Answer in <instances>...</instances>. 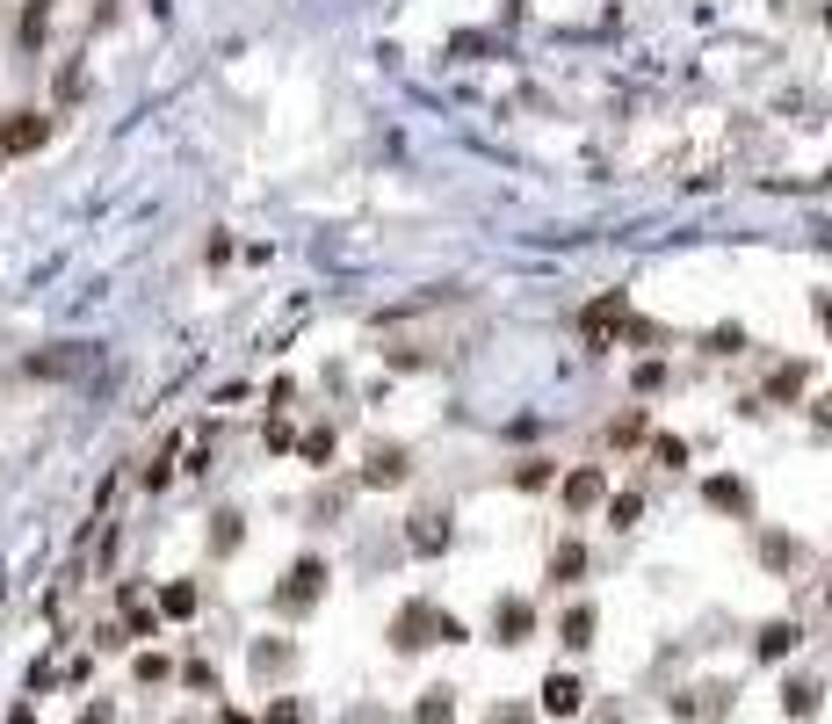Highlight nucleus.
I'll return each instance as SVG.
<instances>
[{"instance_id":"1","label":"nucleus","mask_w":832,"mask_h":724,"mask_svg":"<svg viewBox=\"0 0 832 724\" xmlns=\"http://www.w3.org/2000/svg\"><path fill=\"white\" fill-rule=\"evenodd\" d=\"M427 645H464V623L435 601H406L391 616V652H427Z\"/></svg>"},{"instance_id":"2","label":"nucleus","mask_w":832,"mask_h":724,"mask_svg":"<svg viewBox=\"0 0 832 724\" xmlns=\"http://www.w3.org/2000/svg\"><path fill=\"white\" fill-rule=\"evenodd\" d=\"M326 580H333L326 558H297V565L283 572V587L268 594V609H275V616H312L319 601H326Z\"/></svg>"},{"instance_id":"3","label":"nucleus","mask_w":832,"mask_h":724,"mask_svg":"<svg viewBox=\"0 0 832 724\" xmlns=\"http://www.w3.org/2000/svg\"><path fill=\"white\" fill-rule=\"evenodd\" d=\"M529 638H536V601L500 594L492 601V645H529Z\"/></svg>"},{"instance_id":"4","label":"nucleus","mask_w":832,"mask_h":724,"mask_svg":"<svg viewBox=\"0 0 832 724\" xmlns=\"http://www.w3.org/2000/svg\"><path fill=\"white\" fill-rule=\"evenodd\" d=\"M558 500L572 507V515H587V507H601V500H608V471H601V464H579V471H565Z\"/></svg>"},{"instance_id":"5","label":"nucleus","mask_w":832,"mask_h":724,"mask_svg":"<svg viewBox=\"0 0 832 724\" xmlns=\"http://www.w3.org/2000/svg\"><path fill=\"white\" fill-rule=\"evenodd\" d=\"M536 703H543V717H579V710H587V688H579L572 674H543Z\"/></svg>"},{"instance_id":"6","label":"nucleus","mask_w":832,"mask_h":724,"mask_svg":"<svg viewBox=\"0 0 832 724\" xmlns=\"http://www.w3.org/2000/svg\"><path fill=\"white\" fill-rule=\"evenodd\" d=\"M796 645H804V623H796V616H775V623H760V638H753V652L767 659V667H775V659H789Z\"/></svg>"},{"instance_id":"7","label":"nucleus","mask_w":832,"mask_h":724,"mask_svg":"<svg viewBox=\"0 0 832 724\" xmlns=\"http://www.w3.org/2000/svg\"><path fill=\"white\" fill-rule=\"evenodd\" d=\"M449 507H427V515H413V529H406V543H413V551L420 558H435V551H449Z\"/></svg>"},{"instance_id":"8","label":"nucleus","mask_w":832,"mask_h":724,"mask_svg":"<svg viewBox=\"0 0 832 724\" xmlns=\"http://www.w3.org/2000/svg\"><path fill=\"white\" fill-rule=\"evenodd\" d=\"M406 449H398V442H377V449H369V464H362V486H406Z\"/></svg>"},{"instance_id":"9","label":"nucleus","mask_w":832,"mask_h":724,"mask_svg":"<svg viewBox=\"0 0 832 724\" xmlns=\"http://www.w3.org/2000/svg\"><path fill=\"white\" fill-rule=\"evenodd\" d=\"M51 138V124L37 109H22V116H8V124H0V153H37V145Z\"/></svg>"},{"instance_id":"10","label":"nucleus","mask_w":832,"mask_h":724,"mask_svg":"<svg viewBox=\"0 0 832 724\" xmlns=\"http://www.w3.org/2000/svg\"><path fill=\"white\" fill-rule=\"evenodd\" d=\"M702 500H710L717 515H753V486H746V478H710Z\"/></svg>"},{"instance_id":"11","label":"nucleus","mask_w":832,"mask_h":724,"mask_svg":"<svg viewBox=\"0 0 832 724\" xmlns=\"http://www.w3.org/2000/svg\"><path fill=\"white\" fill-rule=\"evenodd\" d=\"M550 580L558 587H572V580H587V543H550Z\"/></svg>"},{"instance_id":"12","label":"nucleus","mask_w":832,"mask_h":724,"mask_svg":"<svg viewBox=\"0 0 832 724\" xmlns=\"http://www.w3.org/2000/svg\"><path fill=\"white\" fill-rule=\"evenodd\" d=\"M246 659H254V674L268 681V674H290V667H297V645H290V638H261Z\"/></svg>"},{"instance_id":"13","label":"nucleus","mask_w":832,"mask_h":724,"mask_svg":"<svg viewBox=\"0 0 832 724\" xmlns=\"http://www.w3.org/2000/svg\"><path fill=\"white\" fill-rule=\"evenodd\" d=\"M594 630H601V616L587 609V601H579V609H565V623H558V638H565L572 652H587V645H594Z\"/></svg>"},{"instance_id":"14","label":"nucleus","mask_w":832,"mask_h":724,"mask_svg":"<svg viewBox=\"0 0 832 724\" xmlns=\"http://www.w3.org/2000/svg\"><path fill=\"white\" fill-rule=\"evenodd\" d=\"M782 710L789 717H818L825 710V688L818 681H782Z\"/></svg>"},{"instance_id":"15","label":"nucleus","mask_w":832,"mask_h":724,"mask_svg":"<svg viewBox=\"0 0 832 724\" xmlns=\"http://www.w3.org/2000/svg\"><path fill=\"white\" fill-rule=\"evenodd\" d=\"M760 558L775 565V572H796V565H804V543H796V536H760Z\"/></svg>"},{"instance_id":"16","label":"nucleus","mask_w":832,"mask_h":724,"mask_svg":"<svg viewBox=\"0 0 832 724\" xmlns=\"http://www.w3.org/2000/svg\"><path fill=\"white\" fill-rule=\"evenodd\" d=\"M413 717H420V724H449V717H456V688H427V696L413 703Z\"/></svg>"},{"instance_id":"17","label":"nucleus","mask_w":832,"mask_h":724,"mask_svg":"<svg viewBox=\"0 0 832 724\" xmlns=\"http://www.w3.org/2000/svg\"><path fill=\"white\" fill-rule=\"evenodd\" d=\"M261 724H312V703H304V696H275L261 710Z\"/></svg>"},{"instance_id":"18","label":"nucleus","mask_w":832,"mask_h":724,"mask_svg":"<svg viewBox=\"0 0 832 724\" xmlns=\"http://www.w3.org/2000/svg\"><path fill=\"white\" fill-rule=\"evenodd\" d=\"M160 616H174V623H181V616H196V580H174V587L160 594Z\"/></svg>"},{"instance_id":"19","label":"nucleus","mask_w":832,"mask_h":724,"mask_svg":"<svg viewBox=\"0 0 832 724\" xmlns=\"http://www.w3.org/2000/svg\"><path fill=\"white\" fill-rule=\"evenodd\" d=\"M550 478H558V464H550V457H529V464L514 471V486H521V493H543Z\"/></svg>"},{"instance_id":"20","label":"nucleus","mask_w":832,"mask_h":724,"mask_svg":"<svg viewBox=\"0 0 832 724\" xmlns=\"http://www.w3.org/2000/svg\"><path fill=\"white\" fill-rule=\"evenodd\" d=\"M637 515H644V500H637V493H608V522H615V529H630Z\"/></svg>"},{"instance_id":"21","label":"nucleus","mask_w":832,"mask_h":724,"mask_svg":"<svg viewBox=\"0 0 832 724\" xmlns=\"http://www.w3.org/2000/svg\"><path fill=\"white\" fill-rule=\"evenodd\" d=\"M210 551H218V558L239 551V515H218V536H210Z\"/></svg>"},{"instance_id":"22","label":"nucleus","mask_w":832,"mask_h":724,"mask_svg":"<svg viewBox=\"0 0 832 724\" xmlns=\"http://www.w3.org/2000/svg\"><path fill=\"white\" fill-rule=\"evenodd\" d=\"M181 681L203 688V696H218V674H210V659H189V667H181Z\"/></svg>"},{"instance_id":"23","label":"nucleus","mask_w":832,"mask_h":724,"mask_svg":"<svg viewBox=\"0 0 832 724\" xmlns=\"http://www.w3.org/2000/svg\"><path fill=\"white\" fill-rule=\"evenodd\" d=\"M804 377H811L804 362H789V370H775V399H796V391H804Z\"/></svg>"},{"instance_id":"24","label":"nucleus","mask_w":832,"mask_h":724,"mask_svg":"<svg viewBox=\"0 0 832 724\" xmlns=\"http://www.w3.org/2000/svg\"><path fill=\"white\" fill-rule=\"evenodd\" d=\"M44 22H51V8H44V0H29V15H22V44H37V37H44Z\"/></svg>"},{"instance_id":"25","label":"nucleus","mask_w":832,"mask_h":724,"mask_svg":"<svg viewBox=\"0 0 832 724\" xmlns=\"http://www.w3.org/2000/svg\"><path fill=\"white\" fill-rule=\"evenodd\" d=\"M652 449H659V464H673V471H681V464H688V442H681V435H659Z\"/></svg>"},{"instance_id":"26","label":"nucleus","mask_w":832,"mask_h":724,"mask_svg":"<svg viewBox=\"0 0 832 724\" xmlns=\"http://www.w3.org/2000/svg\"><path fill=\"white\" fill-rule=\"evenodd\" d=\"M304 457H312V464H326V457H333V428H319V435H304Z\"/></svg>"},{"instance_id":"27","label":"nucleus","mask_w":832,"mask_h":724,"mask_svg":"<svg viewBox=\"0 0 832 724\" xmlns=\"http://www.w3.org/2000/svg\"><path fill=\"white\" fill-rule=\"evenodd\" d=\"M710 348H717V355H738V348H746V334H738V326H717Z\"/></svg>"},{"instance_id":"28","label":"nucleus","mask_w":832,"mask_h":724,"mask_svg":"<svg viewBox=\"0 0 832 724\" xmlns=\"http://www.w3.org/2000/svg\"><path fill=\"white\" fill-rule=\"evenodd\" d=\"M167 674H174V667H167L160 652H145V659H138V681H167Z\"/></svg>"},{"instance_id":"29","label":"nucleus","mask_w":832,"mask_h":724,"mask_svg":"<svg viewBox=\"0 0 832 724\" xmlns=\"http://www.w3.org/2000/svg\"><path fill=\"white\" fill-rule=\"evenodd\" d=\"M637 435H644V420H637V413H623V420L608 428V442H637Z\"/></svg>"},{"instance_id":"30","label":"nucleus","mask_w":832,"mask_h":724,"mask_svg":"<svg viewBox=\"0 0 832 724\" xmlns=\"http://www.w3.org/2000/svg\"><path fill=\"white\" fill-rule=\"evenodd\" d=\"M485 724H536V717H521V710H492Z\"/></svg>"},{"instance_id":"31","label":"nucleus","mask_w":832,"mask_h":724,"mask_svg":"<svg viewBox=\"0 0 832 724\" xmlns=\"http://www.w3.org/2000/svg\"><path fill=\"white\" fill-rule=\"evenodd\" d=\"M818 326H825V334H832V290L818 297Z\"/></svg>"},{"instance_id":"32","label":"nucleus","mask_w":832,"mask_h":724,"mask_svg":"<svg viewBox=\"0 0 832 724\" xmlns=\"http://www.w3.org/2000/svg\"><path fill=\"white\" fill-rule=\"evenodd\" d=\"M80 724H109V703H95V710H87V717H80Z\"/></svg>"},{"instance_id":"33","label":"nucleus","mask_w":832,"mask_h":724,"mask_svg":"<svg viewBox=\"0 0 832 724\" xmlns=\"http://www.w3.org/2000/svg\"><path fill=\"white\" fill-rule=\"evenodd\" d=\"M818 420H825V428H832V391H825V399H818Z\"/></svg>"},{"instance_id":"34","label":"nucleus","mask_w":832,"mask_h":724,"mask_svg":"<svg viewBox=\"0 0 832 724\" xmlns=\"http://www.w3.org/2000/svg\"><path fill=\"white\" fill-rule=\"evenodd\" d=\"M218 724H254V717H246V710H225V717H218Z\"/></svg>"},{"instance_id":"35","label":"nucleus","mask_w":832,"mask_h":724,"mask_svg":"<svg viewBox=\"0 0 832 724\" xmlns=\"http://www.w3.org/2000/svg\"><path fill=\"white\" fill-rule=\"evenodd\" d=\"M8 724H37V710H15V717H8Z\"/></svg>"},{"instance_id":"36","label":"nucleus","mask_w":832,"mask_h":724,"mask_svg":"<svg viewBox=\"0 0 832 724\" xmlns=\"http://www.w3.org/2000/svg\"><path fill=\"white\" fill-rule=\"evenodd\" d=\"M594 724H623V717H594Z\"/></svg>"},{"instance_id":"37","label":"nucleus","mask_w":832,"mask_h":724,"mask_svg":"<svg viewBox=\"0 0 832 724\" xmlns=\"http://www.w3.org/2000/svg\"><path fill=\"white\" fill-rule=\"evenodd\" d=\"M825 609H832V580H825Z\"/></svg>"}]
</instances>
